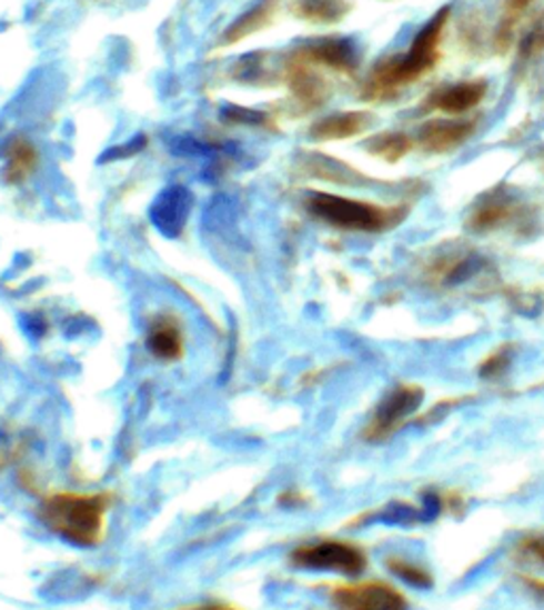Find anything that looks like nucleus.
<instances>
[{
	"mask_svg": "<svg viewBox=\"0 0 544 610\" xmlns=\"http://www.w3.org/2000/svg\"><path fill=\"white\" fill-rule=\"evenodd\" d=\"M446 18H449V9L445 7L421 28L420 34L415 37L413 46L404 56L379 67V71L372 74V88L374 90L397 88L406 81L417 79L421 73L430 71L439 58V43L445 30Z\"/></svg>",
	"mask_w": 544,
	"mask_h": 610,
	"instance_id": "obj_1",
	"label": "nucleus"
},
{
	"mask_svg": "<svg viewBox=\"0 0 544 610\" xmlns=\"http://www.w3.org/2000/svg\"><path fill=\"white\" fill-rule=\"evenodd\" d=\"M309 209L320 220L357 232H381L404 218V209H383L371 202L334 194L311 196Z\"/></svg>",
	"mask_w": 544,
	"mask_h": 610,
	"instance_id": "obj_2",
	"label": "nucleus"
},
{
	"mask_svg": "<svg viewBox=\"0 0 544 610\" xmlns=\"http://www.w3.org/2000/svg\"><path fill=\"white\" fill-rule=\"evenodd\" d=\"M46 521L62 538L79 544L97 542L104 502L94 496H58L46 504Z\"/></svg>",
	"mask_w": 544,
	"mask_h": 610,
	"instance_id": "obj_3",
	"label": "nucleus"
},
{
	"mask_svg": "<svg viewBox=\"0 0 544 610\" xmlns=\"http://www.w3.org/2000/svg\"><path fill=\"white\" fill-rule=\"evenodd\" d=\"M294 563L306 570L336 572L343 577H357L366 570V556L355 544L341 540H323L294 551Z\"/></svg>",
	"mask_w": 544,
	"mask_h": 610,
	"instance_id": "obj_4",
	"label": "nucleus"
},
{
	"mask_svg": "<svg viewBox=\"0 0 544 610\" xmlns=\"http://www.w3.org/2000/svg\"><path fill=\"white\" fill-rule=\"evenodd\" d=\"M339 610H409V598L385 581H362L334 589Z\"/></svg>",
	"mask_w": 544,
	"mask_h": 610,
	"instance_id": "obj_5",
	"label": "nucleus"
},
{
	"mask_svg": "<svg viewBox=\"0 0 544 610\" xmlns=\"http://www.w3.org/2000/svg\"><path fill=\"white\" fill-rule=\"evenodd\" d=\"M421 402H423V390L415 386H400L396 390L390 391L372 416L366 439L374 442L390 439L409 417L417 413Z\"/></svg>",
	"mask_w": 544,
	"mask_h": 610,
	"instance_id": "obj_6",
	"label": "nucleus"
},
{
	"mask_svg": "<svg viewBox=\"0 0 544 610\" xmlns=\"http://www.w3.org/2000/svg\"><path fill=\"white\" fill-rule=\"evenodd\" d=\"M474 132L472 122H430L421 128V146L427 151H449L462 146Z\"/></svg>",
	"mask_w": 544,
	"mask_h": 610,
	"instance_id": "obj_7",
	"label": "nucleus"
},
{
	"mask_svg": "<svg viewBox=\"0 0 544 610\" xmlns=\"http://www.w3.org/2000/svg\"><path fill=\"white\" fill-rule=\"evenodd\" d=\"M306 56L336 71H353L357 67V49L349 39H322L306 48Z\"/></svg>",
	"mask_w": 544,
	"mask_h": 610,
	"instance_id": "obj_8",
	"label": "nucleus"
},
{
	"mask_svg": "<svg viewBox=\"0 0 544 610\" xmlns=\"http://www.w3.org/2000/svg\"><path fill=\"white\" fill-rule=\"evenodd\" d=\"M487 94L485 81H466L441 90L432 98V104L445 113H464L476 107Z\"/></svg>",
	"mask_w": 544,
	"mask_h": 610,
	"instance_id": "obj_9",
	"label": "nucleus"
},
{
	"mask_svg": "<svg viewBox=\"0 0 544 610\" xmlns=\"http://www.w3.org/2000/svg\"><path fill=\"white\" fill-rule=\"evenodd\" d=\"M192 198L183 188H171L158 198L153 207V221L169 234L181 230L183 221L188 218Z\"/></svg>",
	"mask_w": 544,
	"mask_h": 610,
	"instance_id": "obj_10",
	"label": "nucleus"
},
{
	"mask_svg": "<svg viewBox=\"0 0 544 610\" xmlns=\"http://www.w3.org/2000/svg\"><path fill=\"white\" fill-rule=\"evenodd\" d=\"M369 123H371V118L366 113H339V116H330L318 126H313V137L322 139V141L349 139V137L366 130Z\"/></svg>",
	"mask_w": 544,
	"mask_h": 610,
	"instance_id": "obj_11",
	"label": "nucleus"
},
{
	"mask_svg": "<svg viewBox=\"0 0 544 610\" xmlns=\"http://www.w3.org/2000/svg\"><path fill=\"white\" fill-rule=\"evenodd\" d=\"M37 164V151L24 139L11 141L7 147V179L9 181H22Z\"/></svg>",
	"mask_w": 544,
	"mask_h": 610,
	"instance_id": "obj_12",
	"label": "nucleus"
},
{
	"mask_svg": "<svg viewBox=\"0 0 544 610\" xmlns=\"http://www.w3.org/2000/svg\"><path fill=\"white\" fill-rule=\"evenodd\" d=\"M149 349L164 360H174L181 356V332L171 321L162 319L158 326H153L149 334Z\"/></svg>",
	"mask_w": 544,
	"mask_h": 610,
	"instance_id": "obj_13",
	"label": "nucleus"
},
{
	"mask_svg": "<svg viewBox=\"0 0 544 610\" xmlns=\"http://www.w3.org/2000/svg\"><path fill=\"white\" fill-rule=\"evenodd\" d=\"M387 568L406 586L415 587V589H432L434 587V577L430 574L427 568H423L420 563L404 560V558H390Z\"/></svg>",
	"mask_w": 544,
	"mask_h": 610,
	"instance_id": "obj_14",
	"label": "nucleus"
},
{
	"mask_svg": "<svg viewBox=\"0 0 544 610\" xmlns=\"http://www.w3.org/2000/svg\"><path fill=\"white\" fill-rule=\"evenodd\" d=\"M300 16L311 22H336L345 16L343 0H300Z\"/></svg>",
	"mask_w": 544,
	"mask_h": 610,
	"instance_id": "obj_15",
	"label": "nucleus"
},
{
	"mask_svg": "<svg viewBox=\"0 0 544 610\" xmlns=\"http://www.w3.org/2000/svg\"><path fill=\"white\" fill-rule=\"evenodd\" d=\"M411 149V141L406 134L400 132H390V134H381L372 141V151L381 158H385L387 162H396L406 151Z\"/></svg>",
	"mask_w": 544,
	"mask_h": 610,
	"instance_id": "obj_16",
	"label": "nucleus"
},
{
	"mask_svg": "<svg viewBox=\"0 0 544 610\" xmlns=\"http://www.w3.org/2000/svg\"><path fill=\"white\" fill-rule=\"evenodd\" d=\"M508 216V200H494V202H487L483 204L476 213H474V228H492L497 226L500 221L504 220Z\"/></svg>",
	"mask_w": 544,
	"mask_h": 610,
	"instance_id": "obj_17",
	"label": "nucleus"
},
{
	"mask_svg": "<svg viewBox=\"0 0 544 610\" xmlns=\"http://www.w3.org/2000/svg\"><path fill=\"white\" fill-rule=\"evenodd\" d=\"M508 364H511V349L504 347V349H500L497 353H494L492 358H487V362L481 367V377L483 379H497L506 372Z\"/></svg>",
	"mask_w": 544,
	"mask_h": 610,
	"instance_id": "obj_18",
	"label": "nucleus"
},
{
	"mask_svg": "<svg viewBox=\"0 0 544 610\" xmlns=\"http://www.w3.org/2000/svg\"><path fill=\"white\" fill-rule=\"evenodd\" d=\"M532 2H534V0H506V4H504V20H502V30H500V34H506Z\"/></svg>",
	"mask_w": 544,
	"mask_h": 610,
	"instance_id": "obj_19",
	"label": "nucleus"
},
{
	"mask_svg": "<svg viewBox=\"0 0 544 610\" xmlns=\"http://www.w3.org/2000/svg\"><path fill=\"white\" fill-rule=\"evenodd\" d=\"M523 49H525L527 53H534V51H541V49H544V18L543 22L530 32V37L525 39V46H523Z\"/></svg>",
	"mask_w": 544,
	"mask_h": 610,
	"instance_id": "obj_20",
	"label": "nucleus"
},
{
	"mask_svg": "<svg viewBox=\"0 0 544 610\" xmlns=\"http://www.w3.org/2000/svg\"><path fill=\"white\" fill-rule=\"evenodd\" d=\"M525 549L530 551V556L538 558L544 563V540L543 538H534V540H527L525 542Z\"/></svg>",
	"mask_w": 544,
	"mask_h": 610,
	"instance_id": "obj_21",
	"label": "nucleus"
},
{
	"mask_svg": "<svg viewBox=\"0 0 544 610\" xmlns=\"http://www.w3.org/2000/svg\"><path fill=\"white\" fill-rule=\"evenodd\" d=\"M523 586L527 587L532 593L544 600V579H534V577H523Z\"/></svg>",
	"mask_w": 544,
	"mask_h": 610,
	"instance_id": "obj_22",
	"label": "nucleus"
}]
</instances>
